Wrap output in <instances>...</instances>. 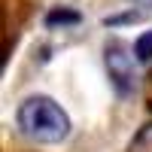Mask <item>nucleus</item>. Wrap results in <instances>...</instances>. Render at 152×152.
Returning <instances> with one entry per match:
<instances>
[{
  "instance_id": "nucleus-1",
  "label": "nucleus",
  "mask_w": 152,
  "mask_h": 152,
  "mask_svg": "<svg viewBox=\"0 0 152 152\" xmlns=\"http://www.w3.org/2000/svg\"><path fill=\"white\" fill-rule=\"evenodd\" d=\"M18 128L24 137H31L37 143H61L70 134V119L55 100L28 97L18 107Z\"/></svg>"
},
{
  "instance_id": "nucleus-2",
  "label": "nucleus",
  "mask_w": 152,
  "mask_h": 152,
  "mask_svg": "<svg viewBox=\"0 0 152 152\" xmlns=\"http://www.w3.org/2000/svg\"><path fill=\"white\" fill-rule=\"evenodd\" d=\"M104 64H107V73H110L113 85H116V91L128 97V94L134 91V85H137V76H134V58L128 55L125 43H119V40L107 43Z\"/></svg>"
},
{
  "instance_id": "nucleus-3",
  "label": "nucleus",
  "mask_w": 152,
  "mask_h": 152,
  "mask_svg": "<svg viewBox=\"0 0 152 152\" xmlns=\"http://www.w3.org/2000/svg\"><path fill=\"white\" fill-rule=\"evenodd\" d=\"M128 152H152V122H146L143 128L134 134V140H131Z\"/></svg>"
},
{
  "instance_id": "nucleus-4",
  "label": "nucleus",
  "mask_w": 152,
  "mask_h": 152,
  "mask_svg": "<svg viewBox=\"0 0 152 152\" xmlns=\"http://www.w3.org/2000/svg\"><path fill=\"white\" fill-rule=\"evenodd\" d=\"M134 58L140 61V64H146V61H152V31L140 34L134 43Z\"/></svg>"
},
{
  "instance_id": "nucleus-5",
  "label": "nucleus",
  "mask_w": 152,
  "mask_h": 152,
  "mask_svg": "<svg viewBox=\"0 0 152 152\" xmlns=\"http://www.w3.org/2000/svg\"><path fill=\"white\" fill-rule=\"evenodd\" d=\"M76 21H79V12L73 9H55L46 15V24H76Z\"/></svg>"
}]
</instances>
